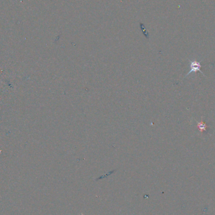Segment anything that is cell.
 <instances>
[{"label":"cell","instance_id":"7a4b0ae2","mask_svg":"<svg viewBox=\"0 0 215 215\" xmlns=\"http://www.w3.org/2000/svg\"><path fill=\"white\" fill-rule=\"evenodd\" d=\"M197 127H198V128L199 129L200 132H202L206 130V128H207L208 126L204 122L201 121V122H197Z\"/></svg>","mask_w":215,"mask_h":215},{"label":"cell","instance_id":"6da1fadb","mask_svg":"<svg viewBox=\"0 0 215 215\" xmlns=\"http://www.w3.org/2000/svg\"><path fill=\"white\" fill-rule=\"evenodd\" d=\"M190 70L189 71V72L185 76V77L188 76L190 74H191V73H195L196 72H199L200 73H201L202 74H203L204 76H205L203 71H201V63L199 61H197L196 60H192V61H191L190 60Z\"/></svg>","mask_w":215,"mask_h":215}]
</instances>
